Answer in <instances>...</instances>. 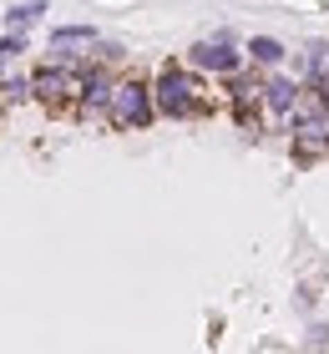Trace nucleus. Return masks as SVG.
Wrapping results in <instances>:
<instances>
[{
  "mask_svg": "<svg viewBox=\"0 0 329 354\" xmlns=\"http://www.w3.org/2000/svg\"><path fill=\"white\" fill-rule=\"evenodd\" d=\"M152 102H157V122H208V117H218V91L188 61H162L152 71Z\"/></svg>",
  "mask_w": 329,
  "mask_h": 354,
  "instance_id": "1",
  "label": "nucleus"
},
{
  "mask_svg": "<svg viewBox=\"0 0 329 354\" xmlns=\"http://www.w3.org/2000/svg\"><path fill=\"white\" fill-rule=\"evenodd\" d=\"M152 122H157V102H152V76L122 71V76H117V91H112V111H107V127H112V132H147Z\"/></svg>",
  "mask_w": 329,
  "mask_h": 354,
  "instance_id": "2",
  "label": "nucleus"
},
{
  "mask_svg": "<svg viewBox=\"0 0 329 354\" xmlns=\"http://www.w3.org/2000/svg\"><path fill=\"white\" fill-rule=\"evenodd\" d=\"M183 61L193 71H203L208 82H223L228 71H238V66H249V56H243V41L233 36V30H213V36H203V41H193L188 51H183Z\"/></svg>",
  "mask_w": 329,
  "mask_h": 354,
  "instance_id": "3",
  "label": "nucleus"
},
{
  "mask_svg": "<svg viewBox=\"0 0 329 354\" xmlns=\"http://www.w3.org/2000/svg\"><path fill=\"white\" fill-rule=\"evenodd\" d=\"M76 91H81V71H66V66H56V61H36V66H30V96H36L41 111L71 117Z\"/></svg>",
  "mask_w": 329,
  "mask_h": 354,
  "instance_id": "4",
  "label": "nucleus"
},
{
  "mask_svg": "<svg viewBox=\"0 0 329 354\" xmlns=\"http://www.w3.org/2000/svg\"><path fill=\"white\" fill-rule=\"evenodd\" d=\"M117 76H122V71H112V66H91V71H81V91H76V102H71V122H81V127H96V122H102V127H107Z\"/></svg>",
  "mask_w": 329,
  "mask_h": 354,
  "instance_id": "5",
  "label": "nucleus"
},
{
  "mask_svg": "<svg viewBox=\"0 0 329 354\" xmlns=\"http://www.w3.org/2000/svg\"><path fill=\"white\" fill-rule=\"evenodd\" d=\"M324 157H329V111H319V117H309L289 132V162L294 167H319Z\"/></svg>",
  "mask_w": 329,
  "mask_h": 354,
  "instance_id": "6",
  "label": "nucleus"
},
{
  "mask_svg": "<svg viewBox=\"0 0 329 354\" xmlns=\"http://www.w3.org/2000/svg\"><path fill=\"white\" fill-rule=\"evenodd\" d=\"M304 96V82L294 76L289 66H274V71H263V111H269V122L278 127L294 111V102Z\"/></svg>",
  "mask_w": 329,
  "mask_h": 354,
  "instance_id": "7",
  "label": "nucleus"
},
{
  "mask_svg": "<svg viewBox=\"0 0 329 354\" xmlns=\"http://www.w3.org/2000/svg\"><path fill=\"white\" fill-rule=\"evenodd\" d=\"M324 66H329V36H314V41H304L299 51H289V71L299 76V82H324Z\"/></svg>",
  "mask_w": 329,
  "mask_h": 354,
  "instance_id": "8",
  "label": "nucleus"
},
{
  "mask_svg": "<svg viewBox=\"0 0 329 354\" xmlns=\"http://www.w3.org/2000/svg\"><path fill=\"white\" fill-rule=\"evenodd\" d=\"M243 56L254 61L258 71H274V66H289V46L278 36H249L243 41Z\"/></svg>",
  "mask_w": 329,
  "mask_h": 354,
  "instance_id": "9",
  "label": "nucleus"
},
{
  "mask_svg": "<svg viewBox=\"0 0 329 354\" xmlns=\"http://www.w3.org/2000/svg\"><path fill=\"white\" fill-rule=\"evenodd\" d=\"M46 10H51V0H15L6 10V30H30L46 21Z\"/></svg>",
  "mask_w": 329,
  "mask_h": 354,
  "instance_id": "10",
  "label": "nucleus"
},
{
  "mask_svg": "<svg viewBox=\"0 0 329 354\" xmlns=\"http://www.w3.org/2000/svg\"><path fill=\"white\" fill-rule=\"evenodd\" d=\"M0 102H6L10 111L36 102V96H30V71H15V66H10L6 76H0Z\"/></svg>",
  "mask_w": 329,
  "mask_h": 354,
  "instance_id": "11",
  "label": "nucleus"
},
{
  "mask_svg": "<svg viewBox=\"0 0 329 354\" xmlns=\"http://www.w3.org/2000/svg\"><path fill=\"white\" fill-rule=\"evenodd\" d=\"M127 46L122 41H107V36H96L91 46H87V61H91V66H112V71H122L127 66Z\"/></svg>",
  "mask_w": 329,
  "mask_h": 354,
  "instance_id": "12",
  "label": "nucleus"
},
{
  "mask_svg": "<svg viewBox=\"0 0 329 354\" xmlns=\"http://www.w3.org/2000/svg\"><path fill=\"white\" fill-rule=\"evenodd\" d=\"M102 30L96 26H87V21H66V26H51V41L56 46H91Z\"/></svg>",
  "mask_w": 329,
  "mask_h": 354,
  "instance_id": "13",
  "label": "nucleus"
},
{
  "mask_svg": "<svg viewBox=\"0 0 329 354\" xmlns=\"http://www.w3.org/2000/svg\"><path fill=\"white\" fill-rule=\"evenodd\" d=\"M26 51H30V30H6V36H0V61H6V66H15Z\"/></svg>",
  "mask_w": 329,
  "mask_h": 354,
  "instance_id": "14",
  "label": "nucleus"
},
{
  "mask_svg": "<svg viewBox=\"0 0 329 354\" xmlns=\"http://www.w3.org/2000/svg\"><path fill=\"white\" fill-rule=\"evenodd\" d=\"M294 309H299L304 319L314 314V309H319V283H309V279H299V283H294Z\"/></svg>",
  "mask_w": 329,
  "mask_h": 354,
  "instance_id": "15",
  "label": "nucleus"
},
{
  "mask_svg": "<svg viewBox=\"0 0 329 354\" xmlns=\"http://www.w3.org/2000/svg\"><path fill=\"white\" fill-rule=\"evenodd\" d=\"M304 349H329V324L314 319V314H309V324H304Z\"/></svg>",
  "mask_w": 329,
  "mask_h": 354,
  "instance_id": "16",
  "label": "nucleus"
},
{
  "mask_svg": "<svg viewBox=\"0 0 329 354\" xmlns=\"http://www.w3.org/2000/svg\"><path fill=\"white\" fill-rule=\"evenodd\" d=\"M6 117H10V106H6V102H0V122H6Z\"/></svg>",
  "mask_w": 329,
  "mask_h": 354,
  "instance_id": "17",
  "label": "nucleus"
},
{
  "mask_svg": "<svg viewBox=\"0 0 329 354\" xmlns=\"http://www.w3.org/2000/svg\"><path fill=\"white\" fill-rule=\"evenodd\" d=\"M6 71H10V66H6V61H0V76H6Z\"/></svg>",
  "mask_w": 329,
  "mask_h": 354,
  "instance_id": "18",
  "label": "nucleus"
},
{
  "mask_svg": "<svg viewBox=\"0 0 329 354\" xmlns=\"http://www.w3.org/2000/svg\"><path fill=\"white\" fill-rule=\"evenodd\" d=\"M324 76H329V66H324Z\"/></svg>",
  "mask_w": 329,
  "mask_h": 354,
  "instance_id": "19",
  "label": "nucleus"
}]
</instances>
